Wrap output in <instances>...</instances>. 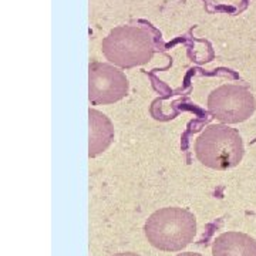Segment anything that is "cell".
Returning a JSON list of instances; mask_svg holds the SVG:
<instances>
[{
    "instance_id": "1",
    "label": "cell",
    "mask_w": 256,
    "mask_h": 256,
    "mask_svg": "<svg viewBox=\"0 0 256 256\" xmlns=\"http://www.w3.org/2000/svg\"><path fill=\"white\" fill-rule=\"evenodd\" d=\"M148 242L164 252H178L196 235V218L190 210L170 206L156 210L144 225Z\"/></svg>"
},
{
    "instance_id": "2",
    "label": "cell",
    "mask_w": 256,
    "mask_h": 256,
    "mask_svg": "<svg viewBox=\"0 0 256 256\" xmlns=\"http://www.w3.org/2000/svg\"><path fill=\"white\" fill-rule=\"evenodd\" d=\"M244 152L245 148L240 134L226 124H210L195 141L198 161L218 171L236 166L242 161Z\"/></svg>"
},
{
    "instance_id": "3",
    "label": "cell",
    "mask_w": 256,
    "mask_h": 256,
    "mask_svg": "<svg viewBox=\"0 0 256 256\" xmlns=\"http://www.w3.org/2000/svg\"><path fill=\"white\" fill-rule=\"evenodd\" d=\"M102 53L112 64L122 68L144 66L154 56V40L146 28L120 26L102 40Z\"/></svg>"
},
{
    "instance_id": "4",
    "label": "cell",
    "mask_w": 256,
    "mask_h": 256,
    "mask_svg": "<svg viewBox=\"0 0 256 256\" xmlns=\"http://www.w3.org/2000/svg\"><path fill=\"white\" fill-rule=\"evenodd\" d=\"M256 100L246 87L239 84H225L215 88L208 97L210 116L224 124H239L254 116Z\"/></svg>"
},
{
    "instance_id": "5",
    "label": "cell",
    "mask_w": 256,
    "mask_h": 256,
    "mask_svg": "<svg viewBox=\"0 0 256 256\" xmlns=\"http://www.w3.org/2000/svg\"><path fill=\"white\" fill-rule=\"evenodd\" d=\"M128 84L126 74L120 68L106 63L88 66V100L94 106H107L127 97Z\"/></svg>"
},
{
    "instance_id": "6",
    "label": "cell",
    "mask_w": 256,
    "mask_h": 256,
    "mask_svg": "<svg viewBox=\"0 0 256 256\" xmlns=\"http://www.w3.org/2000/svg\"><path fill=\"white\" fill-rule=\"evenodd\" d=\"M88 156L102 154L114 141V127L110 118L98 110H88Z\"/></svg>"
},
{
    "instance_id": "7",
    "label": "cell",
    "mask_w": 256,
    "mask_h": 256,
    "mask_svg": "<svg viewBox=\"0 0 256 256\" xmlns=\"http://www.w3.org/2000/svg\"><path fill=\"white\" fill-rule=\"evenodd\" d=\"M214 256H256V239L242 232H224L214 240Z\"/></svg>"
},
{
    "instance_id": "8",
    "label": "cell",
    "mask_w": 256,
    "mask_h": 256,
    "mask_svg": "<svg viewBox=\"0 0 256 256\" xmlns=\"http://www.w3.org/2000/svg\"><path fill=\"white\" fill-rule=\"evenodd\" d=\"M112 256H140L137 254H134V252H120V254H116V255Z\"/></svg>"
},
{
    "instance_id": "9",
    "label": "cell",
    "mask_w": 256,
    "mask_h": 256,
    "mask_svg": "<svg viewBox=\"0 0 256 256\" xmlns=\"http://www.w3.org/2000/svg\"><path fill=\"white\" fill-rule=\"evenodd\" d=\"M178 256H202L200 254H194V252H186V254H180Z\"/></svg>"
}]
</instances>
